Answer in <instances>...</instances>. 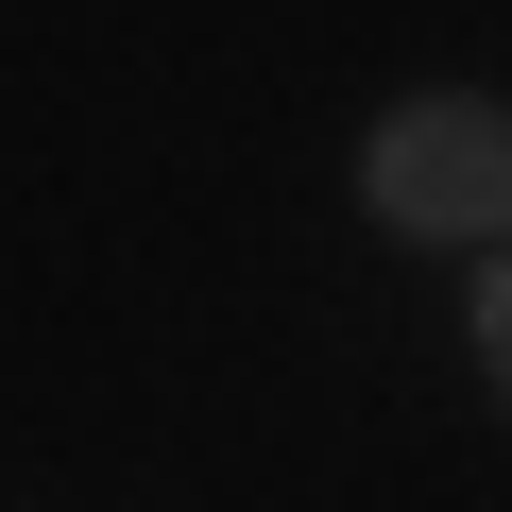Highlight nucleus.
Wrapping results in <instances>:
<instances>
[{
    "label": "nucleus",
    "mask_w": 512,
    "mask_h": 512,
    "mask_svg": "<svg viewBox=\"0 0 512 512\" xmlns=\"http://www.w3.org/2000/svg\"><path fill=\"white\" fill-rule=\"evenodd\" d=\"M359 188H376L393 239H512V103H478V86L393 103L376 154H359Z\"/></svg>",
    "instance_id": "nucleus-1"
},
{
    "label": "nucleus",
    "mask_w": 512,
    "mask_h": 512,
    "mask_svg": "<svg viewBox=\"0 0 512 512\" xmlns=\"http://www.w3.org/2000/svg\"><path fill=\"white\" fill-rule=\"evenodd\" d=\"M478 359H495V393H512V256L478 274Z\"/></svg>",
    "instance_id": "nucleus-2"
}]
</instances>
